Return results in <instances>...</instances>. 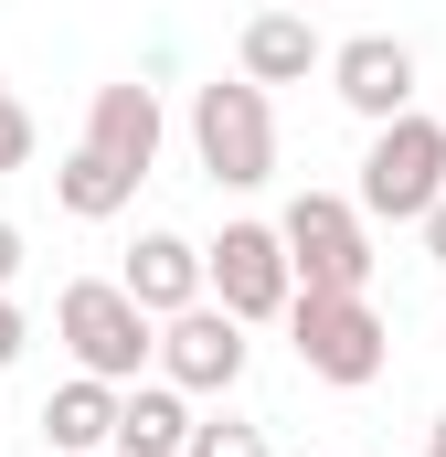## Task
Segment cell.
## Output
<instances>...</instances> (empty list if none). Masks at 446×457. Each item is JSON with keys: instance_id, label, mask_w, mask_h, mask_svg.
Listing matches in <instances>:
<instances>
[{"instance_id": "16", "label": "cell", "mask_w": 446, "mask_h": 457, "mask_svg": "<svg viewBox=\"0 0 446 457\" xmlns=\"http://www.w3.org/2000/svg\"><path fill=\"white\" fill-rule=\"evenodd\" d=\"M32 160V117H21V96L0 86V170H21Z\"/></svg>"}, {"instance_id": "10", "label": "cell", "mask_w": 446, "mask_h": 457, "mask_svg": "<svg viewBox=\"0 0 446 457\" xmlns=\"http://www.w3.org/2000/svg\"><path fill=\"white\" fill-rule=\"evenodd\" d=\"M86 149H96V160H117L128 181H149V160H160V96H149L138 75L96 86V107H86Z\"/></svg>"}, {"instance_id": "8", "label": "cell", "mask_w": 446, "mask_h": 457, "mask_svg": "<svg viewBox=\"0 0 446 457\" xmlns=\"http://www.w3.org/2000/svg\"><path fill=\"white\" fill-rule=\"evenodd\" d=\"M330 86H340V107L372 117V128L404 117V107H415V43H393V32H351V43L330 54Z\"/></svg>"}, {"instance_id": "5", "label": "cell", "mask_w": 446, "mask_h": 457, "mask_svg": "<svg viewBox=\"0 0 446 457\" xmlns=\"http://www.w3.org/2000/svg\"><path fill=\"white\" fill-rule=\"evenodd\" d=\"M202 298H213L223 320H287V298H298V277H287V245H277V224H223L213 245H202Z\"/></svg>"}, {"instance_id": "1", "label": "cell", "mask_w": 446, "mask_h": 457, "mask_svg": "<svg viewBox=\"0 0 446 457\" xmlns=\"http://www.w3.org/2000/svg\"><path fill=\"white\" fill-rule=\"evenodd\" d=\"M287 341H298V361H309L319 383H340V394L383 383V361H393V330L372 320L361 287H298V298H287Z\"/></svg>"}, {"instance_id": "9", "label": "cell", "mask_w": 446, "mask_h": 457, "mask_svg": "<svg viewBox=\"0 0 446 457\" xmlns=\"http://www.w3.org/2000/svg\"><path fill=\"white\" fill-rule=\"evenodd\" d=\"M319 64H330V43H319L309 11H255L244 43H234V75H244V86H309Z\"/></svg>"}, {"instance_id": "17", "label": "cell", "mask_w": 446, "mask_h": 457, "mask_svg": "<svg viewBox=\"0 0 446 457\" xmlns=\"http://www.w3.org/2000/svg\"><path fill=\"white\" fill-rule=\"evenodd\" d=\"M21 341H32V330H21V309H11V287H0V372L21 361Z\"/></svg>"}, {"instance_id": "12", "label": "cell", "mask_w": 446, "mask_h": 457, "mask_svg": "<svg viewBox=\"0 0 446 457\" xmlns=\"http://www.w3.org/2000/svg\"><path fill=\"white\" fill-rule=\"evenodd\" d=\"M117 287H128L149 320H170V309H192V298H202V245H192V234H170V224L138 234V245H128V266H117Z\"/></svg>"}, {"instance_id": "11", "label": "cell", "mask_w": 446, "mask_h": 457, "mask_svg": "<svg viewBox=\"0 0 446 457\" xmlns=\"http://www.w3.org/2000/svg\"><path fill=\"white\" fill-rule=\"evenodd\" d=\"M192 447V394L181 383H117V426H107V457H181Z\"/></svg>"}, {"instance_id": "18", "label": "cell", "mask_w": 446, "mask_h": 457, "mask_svg": "<svg viewBox=\"0 0 446 457\" xmlns=\"http://www.w3.org/2000/svg\"><path fill=\"white\" fill-rule=\"evenodd\" d=\"M415 224H425V255H436V266H446V192H436V203H425V213H415Z\"/></svg>"}, {"instance_id": "3", "label": "cell", "mask_w": 446, "mask_h": 457, "mask_svg": "<svg viewBox=\"0 0 446 457\" xmlns=\"http://www.w3.org/2000/svg\"><path fill=\"white\" fill-rule=\"evenodd\" d=\"M54 341L75 351V372H96V383H138V372H149V341H160V320H149L117 277H75V287L54 298Z\"/></svg>"}, {"instance_id": "15", "label": "cell", "mask_w": 446, "mask_h": 457, "mask_svg": "<svg viewBox=\"0 0 446 457\" xmlns=\"http://www.w3.org/2000/svg\"><path fill=\"white\" fill-rule=\"evenodd\" d=\"M181 457H266V426L255 415H192V447Z\"/></svg>"}, {"instance_id": "6", "label": "cell", "mask_w": 446, "mask_h": 457, "mask_svg": "<svg viewBox=\"0 0 446 457\" xmlns=\"http://www.w3.org/2000/svg\"><path fill=\"white\" fill-rule=\"evenodd\" d=\"M287 277L298 287H372V224H361V203H340V192H298L287 203Z\"/></svg>"}, {"instance_id": "7", "label": "cell", "mask_w": 446, "mask_h": 457, "mask_svg": "<svg viewBox=\"0 0 446 457\" xmlns=\"http://www.w3.org/2000/svg\"><path fill=\"white\" fill-rule=\"evenodd\" d=\"M149 361H160V383H181V394H234V383H244V320H223L213 298H192V309L160 320Z\"/></svg>"}, {"instance_id": "13", "label": "cell", "mask_w": 446, "mask_h": 457, "mask_svg": "<svg viewBox=\"0 0 446 457\" xmlns=\"http://www.w3.org/2000/svg\"><path fill=\"white\" fill-rule=\"evenodd\" d=\"M107 426H117V383H96V372L43 394V447L54 457H107Z\"/></svg>"}, {"instance_id": "19", "label": "cell", "mask_w": 446, "mask_h": 457, "mask_svg": "<svg viewBox=\"0 0 446 457\" xmlns=\"http://www.w3.org/2000/svg\"><path fill=\"white\" fill-rule=\"evenodd\" d=\"M21 277V224H0V287Z\"/></svg>"}, {"instance_id": "4", "label": "cell", "mask_w": 446, "mask_h": 457, "mask_svg": "<svg viewBox=\"0 0 446 457\" xmlns=\"http://www.w3.org/2000/svg\"><path fill=\"white\" fill-rule=\"evenodd\" d=\"M446 192V128L425 107H404V117H383L372 128V149H361V224H415L425 203Z\"/></svg>"}, {"instance_id": "20", "label": "cell", "mask_w": 446, "mask_h": 457, "mask_svg": "<svg viewBox=\"0 0 446 457\" xmlns=\"http://www.w3.org/2000/svg\"><path fill=\"white\" fill-rule=\"evenodd\" d=\"M425 457H446V415H436V426H425Z\"/></svg>"}, {"instance_id": "14", "label": "cell", "mask_w": 446, "mask_h": 457, "mask_svg": "<svg viewBox=\"0 0 446 457\" xmlns=\"http://www.w3.org/2000/svg\"><path fill=\"white\" fill-rule=\"evenodd\" d=\"M54 203H64L75 224H117V213L138 203V181H128L117 160H96V149H75V160L54 170Z\"/></svg>"}, {"instance_id": "2", "label": "cell", "mask_w": 446, "mask_h": 457, "mask_svg": "<svg viewBox=\"0 0 446 457\" xmlns=\"http://www.w3.org/2000/svg\"><path fill=\"white\" fill-rule=\"evenodd\" d=\"M192 160L213 170V192L277 181V107H266V86H244V75L192 86Z\"/></svg>"}]
</instances>
